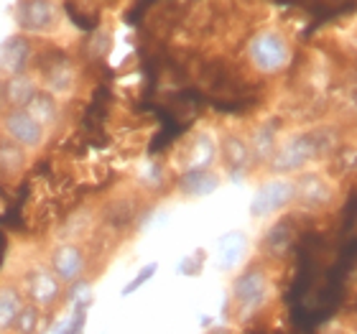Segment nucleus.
<instances>
[{
    "label": "nucleus",
    "mask_w": 357,
    "mask_h": 334,
    "mask_svg": "<svg viewBox=\"0 0 357 334\" xmlns=\"http://www.w3.org/2000/svg\"><path fill=\"white\" fill-rule=\"evenodd\" d=\"M222 184V176L215 169H189L181 171L176 179V189L181 197L189 199H199V197H209L215 194Z\"/></svg>",
    "instance_id": "15"
},
{
    "label": "nucleus",
    "mask_w": 357,
    "mask_h": 334,
    "mask_svg": "<svg viewBox=\"0 0 357 334\" xmlns=\"http://www.w3.org/2000/svg\"><path fill=\"white\" fill-rule=\"evenodd\" d=\"M340 149L329 128H309L298 130L278 141L273 158L268 161V169L273 176H296L301 171L312 169L314 161L332 156Z\"/></svg>",
    "instance_id": "2"
},
{
    "label": "nucleus",
    "mask_w": 357,
    "mask_h": 334,
    "mask_svg": "<svg viewBox=\"0 0 357 334\" xmlns=\"http://www.w3.org/2000/svg\"><path fill=\"white\" fill-rule=\"evenodd\" d=\"M329 166L337 171V176L357 174V146H340L329 156Z\"/></svg>",
    "instance_id": "23"
},
{
    "label": "nucleus",
    "mask_w": 357,
    "mask_h": 334,
    "mask_svg": "<svg viewBox=\"0 0 357 334\" xmlns=\"http://www.w3.org/2000/svg\"><path fill=\"white\" fill-rule=\"evenodd\" d=\"M8 110V105H6V95H3V79H0V115Z\"/></svg>",
    "instance_id": "29"
},
{
    "label": "nucleus",
    "mask_w": 357,
    "mask_h": 334,
    "mask_svg": "<svg viewBox=\"0 0 357 334\" xmlns=\"http://www.w3.org/2000/svg\"><path fill=\"white\" fill-rule=\"evenodd\" d=\"M281 133H278V123L275 120H263L250 130L248 143H250V153H253L255 166H268V161L273 158L275 149H278Z\"/></svg>",
    "instance_id": "17"
},
{
    "label": "nucleus",
    "mask_w": 357,
    "mask_h": 334,
    "mask_svg": "<svg viewBox=\"0 0 357 334\" xmlns=\"http://www.w3.org/2000/svg\"><path fill=\"white\" fill-rule=\"evenodd\" d=\"M31 67H36L33 75L38 77V84L41 89L52 92L56 100H67L77 92V84H79V67L75 64L72 56L61 52H54L49 56H36L33 54V61Z\"/></svg>",
    "instance_id": "6"
},
{
    "label": "nucleus",
    "mask_w": 357,
    "mask_h": 334,
    "mask_svg": "<svg viewBox=\"0 0 357 334\" xmlns=\"http://www.w3.org/2000/svg\"><path fill=\"white\" fill-rule=\"evenodd\" d=\"M217 143H220V161H222L227 176L232 181H243L250 174V169L255 166L248 135L238 133V130H230V133H225Z\"/></svg>",
    "instance_id": "11"
},
{
    "label": "nucleus",
    "mask_w": 357,
    "mask_h": 334,
    "mask_svg": "<svg viewBox=\"0 0 357 334\" xmlns=\"http://www.w3.org/2000/svg\"><path fill=\"white\" fill-rule=\"evenodd\" d=\"M164 166L161 164H156V161H149V166L143 169V174H141V184L143 186H149V189H153V186H158L161 181H164Z\"/></svg>",
    "instance_id": "27"
},
{
    "label": "nucleus",
    "mask_w": 357,
    "mask_h": 334,
    "mask_svg": "<svg viewBox=\"0 0 357 334\" xmlns=\"http://www.w3.org/2000/svg\"><path fill=\"white\" fill-rule=\"evenodd\" d=\"M49 321H52V314L41 312L38 306H33V304L26 301V306H23L21 314L15 317L13 327H10V332L8 334H41Z\"/></svg>",
    "instance_id": "22"
},
{
    "label": "nucleus",
    "mask_w": 357,
    "mask_h": 334,
    "mask_svg": "<svg viewBox=\"0 0 357 334\" xmlns=\"http://www.w3.org/2000/svg\"><path fill=\"white\" fill-rule=\"evenodd\" d=\"M38 89H41V84H38V77L33 72H23V75L3 79V95H6L8 107H26Z\"/></svg>",
    "instance_id": "19"
},
{
    "label": "nucleus",
    "mask_w": 357,
    "mask_h": 334,
    "mask_svg": "<svg viewBox=\"0 0 357 334\" xmlns=\"http://www.w3.org/2000/svg\"><path fill=\"white\" fill-rule=\"evenodd\" d=\"M18 286H21L26 301L38 306L41 312L54 314L64 301H67V286L54 275V271L46 263H29L18 273Z\"/></svg>",
    "instance_id": "3"
},
{
    "label": "nucleus",
    "mask_w": 357,
    "mask_h": 334,
    "mask_svg": "<svg viewBox=\"0 0 357 334\" xmlns=\"http://www.w3.org/2000/svg\"><path fill=\"white\" fill-rule=\"evenodd\" d=\"M46 266L52 268L54 275H56L64 286H72V283L87 278L89 266H92V255H89L87 243H77V240H56V243L49 248Z\"/></svg>",
    "instance_id": "7"
},
{
    "label": "nucleus",
    "mask_w": 357,
    "mask_h": 334,
    "mask_svg": "<svg viewBox=\"0 0 357 334\" xmlns=\"http://www.w3.org/2000/svg\"><path fill=\"white\" fill-rule=\"evenodd\" d=\"M26 110H29L46 130H52V128L59 126L61 115H64V105H61V100H56L52 92L38 89L36 95H33V100L26 105Z\"/></svg>",
    "instance_id": "20"
},
{
    "label": "nucleus",
    "mask_w": 357,
    "mask_h": 334,
    "mask_svg": "<svg viewBox=\"0 0 357 334\" xmlns=\"http://www.w3.org/2000/svg\"><path fill=\"white\" fill-rule=\"evenodd\" d=\"M87 312H69V317L59 321V327L54 334H84L87 329Z\"/></svg>",
    "instance_id": "26"
},
{
    "label": "nucleus",
    "mask_w": 357,
    "mask_h": 334,
    "mask_svg": "<svg viewBox=\"0 0 357 334\" xmlns=\"http://www.w3.org/2000/svg\"><path fill=\"white\" fill-rule=\"evenodd\" d=\"M296 243V222L291 217H278L275 222H271L261 238V260L266 263H275L291 255V248Z\"/></svg>",
    "instance_id": "12"
},
{
    "label": "nucleus",
    "mask_w": 357,
    "mask_h": 334,
    "mask_svg": "<svg viewBox=\"0 0 357 334\" xmlns=\"http://www.w3.org/2000/svg\"><path fill=\"white\" fill-rule=\"evenodd\" d=\"M29 164V151H23L21 146H15L0 133V179H18L21 174H26Z\"/></svg>",
    "instance_id": "21"
},
{
    "label": "nucleus",
    "mask_w": 357,
    "mask_h": 334,
    "mask_svg": "<svg viewBox=\"0 0 357 334\" xmlns=\"http://www.w3.org/2000/svg\"><path fill=\"white\" fill-rule=\"evenodd\" d=\"M202 334H238V329L230 324H217V327H207Z\"/></svg>",
    "instance_id": "28"
},
{
    "label": "nucleus",
    "mask_w": 357,
    "mask_h": 334,
    "mask_svg": "<svg viewBox=\"0 0 357 334\" xmlns=\"http://www.w3.org/2000/svg\"><path fill=\"white\" fill-rule=\"evenodd\" d=\"M294 179V204L304 212H327L335 207L340 186L332 174L321 169H306Z\"/></svg>",
    "instance_id": "5"
},
{
    "label": "nucleus",
    "mask_w": 357,
    "mask_h": 334,
    "mask_svg": "<svg viewBox=\"0 0 357 334\" xmlns=\"http://www.w3.org/2000/svg\"><path fill=\"white\" fill-rule=\"evenodd\" d=\"M158 273V263L156 260H151V263H146V266H141L138 271H135V275L130 278V281L120 289V296H133V294H138V291L146 286V283H151L153 281V275Z\"/></svg>",
    "instance_id": "25"
},
{
    "label": "nucleus",
    "mask_w": 357,
    "mask_h": 334,
    "mask_svg": "<svg viewBox=\"0 0 357 334\" xmlns=\"http://www.w3.org/2000/svg\"><path fill=\"white\" fill-rule=\"evenodd\" d=\"M291 204H294V179L268 176L255 189L248 212H250V217H253L255 222H263V220L281 215L283 209H289Z\"/></svg>",
    "instance_id": "9"
},
{
    "label": "nucleus",
    "mask_w": 357,
    "mask_h": 334,
    "mask_svg": "<svg viewBox=\"0 0 357 334\" xmlns=\"http://www.w3.org/2000/svg\"><path fill=\"white\" fill-rule=\"evenodd\" d=\"M0 133L29 153H36L49 143V130L26 107H8L0 115Z\"/></svg>",
    "instance_id": "8"
},
{
    "label": "nucleus",
    "mask_w": 357,
    "mask_h": 334,
    "mask_svg": "<svg viewBox=\"0 0 357 334\" xmlns=\"http://www.w3.org/2000/svg\"><path fill=\"white\" fill-rule=\"evenodd\" d=\"M33 41L26 33H15L0 46V79L23 75L31 69L33 61Z\"/></svg>",
    "instance_id": "13"
},
{
    "label": "nucleus",
    "mask_w": 357,
    "mask_h": 334,
    "mask_svg": "<svg viewBox=\"0 0 357 334\" xmlns=\"http://www.w3.org/2000/svg\"><path fill=\"white\" fill-rule=\"evenodd\" d=\"M207 258H209L207 250H204V248H197V250H192L189 255H184V258L178 260L176 273L184 275V278H199L204 266H207Z\"/></svg>",
    "instance_id": "24"
},
{
    "label": "nucleus",
    "mask_w": 357,
    "mask_h": 334,
    "mask_svg": "<svg viewBox=\"0 0 357 334\" xmlns=\"http://www.w3.org/2000/svg\"><path fill=\"white\" fill-rule=\"evenodd\" d=\"M245 54H248L250 67H253L258 75L275 77L289 69L294 49H291L289 38L283 36L281 31L266 29V31H258V33L248 41Z\"/></svg>",
    "instance_id": "4"
},
{
    "label": "nucleus",
    "mask_w": 357,
    "mask_h": 334,
    "mask_svg": "<svg viewBox=\"0 0 357 334\" xmlns=\"http://www.w3.org/2000/svg\"><path fill=\"white\" fill-rule=\"evenodd\" d=\"M18 26L26 36H44V33H54L61 23V8L54 0H23L18 6Z\"/></svg>",
    "instance_id": "10"
},
{
    "label": "nucleus",
    "mask_w": 357,
    "mask_h": 334,
    "mask_svg": "<svg viewBox=\"0 0 357 334\" xmlns=\"http://www.w3.org/2000/svg\"><path fill=\"white\" fill-rule=\"evenodd\" d=\"M26 306L21 286L15 278H0V334H8L13 327L15 317Z\"/></svg>",
    "instance_id": "18"
},
{
    "label": "nucleus",
    "mask_w": 357,
    "mask_h": 334,
    "mask_svg": "<svg viewBox=\"0 0 357 334\" xmlns=\"http://www.w3.org/2000/svg\"><path fill=\"white\" fill-rule=\"evenodd\" d=\"M220 161V143L212 133L202 130L189 141L184 151V169H215V164Z\"/></svg>",
    "instance_id": "16"
},
{
    "label": "nucleus",
    "mask_w": 357,
    "mask_h": 334,
    "mask_svg": "<svg viewBox=\"0 0 357 334\" xmlns=\"http://www.w3.org/2000/svg\"><path fill=\"white\" fill-rule=\"evenodd\" d=\"M273 275L266 260H250L232 275L227 312L235 324H250L273 301Z\"/></svg>",
    "instance_id": "1"
},
{
    "label": "nucleus",
    "mask_w": 357,
    "mask_h": 334,
    "mask_svg": "<svg viewBox=\"0 0 357 334\" xmlns=\"http://www.w3.org/2000/svg\"><path fill=\"white\" fill-rule=\"evenodd\" d=\"M248 235L240 230L225 232L222 238L217 240V271L220 273H238L240 268L245 266L248 255Z\"/></svg>",
    "instance_id": "14"
}]
</instances>
